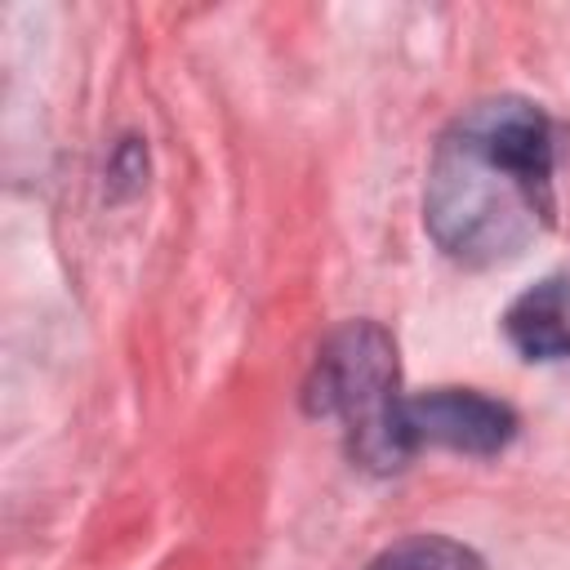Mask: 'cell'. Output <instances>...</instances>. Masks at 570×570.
Segmentation results:
<instances>
[{"mask_svg": "<svg viewBox=\"0 0 570 570\" xmlns=\"http://www.w3.org/2000/svg\"><path fill=\"white\" fill-rule=\"evenodd\" d=\"M552 169L557 129L539 102H472L432 151L423 223L463 267L512 263L552 227Z\"/></svg>", "mask_w": 570, "mask_h": 570, "instance_id": "obj_1", "label": "cell"}, {"mask_svg": "<svg viewBox=\"0 0 570 570\" xmlns=\"http://www.w3.org/2000/svg\"><path fill=\"white\" fill-rule=\"evenodd\" d=\"M303 410L312 419H338L347 436L352 463L370 472L405 468V450L396 441L401 410V365L396 343L374 321H347L334 330L303 383Z\"/></svg>", "mask_w": 570, "mask_h": 570, "instance_id": "obj_2", "label": "cell"}, {"mask_svg": "<svg viewBox=\"0 0 570 570\" xmlns=\"http://www.w3.org/2000/svg\"><path fill=\"white\" fill-rule=\"evenodd\" d=\"M517 436L512 405L472 392V387H432L419 396H401L396 441L405 459L423 445H445L463 454H499Z\"/></svg>", "mask_w": 570, "mask_h": 570, "instance_id": "obj_3", "label": "cell"}, {"mask_svg": "<svg viewBox=\"0 0 570 570\" xmlns=\"http://www.w3.org/2000/svg\"><path fill=\"white\" fill-rule=\"evenodd\" d=\"M503 334L525 361H570V267L517 294Z\"/></svg>", "mask_w": 570, "mask_h": 570, "instance_id": "obj_4", "label": "cell"}, {"mask_svg": "<svg viewBox=\"0 0 570 570\" xmlns=\"http://www.w3.org/2000/svg\"><path fill=\"white\" fill-rule=\"evenodd\" d=\"M370 570H485V561L441 534H414L405 543H392L370 561Z\"/></svg>", "mask_w": 570, "mask_h": 570, "instance_id": "obj_5", "label": "cell"}]
</instances>
